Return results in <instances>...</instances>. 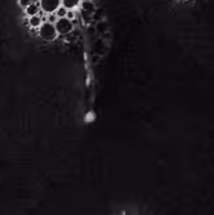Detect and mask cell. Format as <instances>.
Wrapping results in <instances>:
<instances>
[{
  "instance_id": "1",
  "label": "cell",
  "mask_w": 214,
  "mask_h": 215,
  "mask_svg": "<svg viewBox=\"0 0 214 215\" xmlns=\"http://www.w3.org/2000/svg\"><path fill=\"white\" fill-rule=\"evenodd\" d=\"M39 34H40V37L44 39V40H53L56 37V34H57L56 25L52 22L41 23L39 27Z\"/></svg>"
},
{
  "instance_id": "2",
  "label": "cell",
  "mask_w": 214,
  "mask_h": 215,
  "mask_svg": "<svg viewBox=\"0 0 214 215\" xmlns=\"http://www.w3.org/2000/svg\"><path fill=\"white\" fill-rule=\"evenodd\" d=\"M56 30H57L58 34L61 35H66L68 32L72 31L74 26H72V22L71 19H68L67 17H62V18H58L56 21Z\"/></svg>"
},
{
  "instance_id": "3",
  "label": "cell",
  "mask_w": 214,
  "mask_h": 215,
  "mask_svg": "<svg viewBox=\"0 0 214 215\" xmlns=\"http://www.w3.org/2000/svg\"><path fill=\"white\" fill-rule=\"evenodd\" d=\"M61 3L62 0H40V7L47 13H54L61 7Z\"/></svg>"
},
{
  "instance_id": "4",
  "label": "cell",
  "mask_w": 214,
  "mask_h": 215,
  "mask_svg": "<svg viewBox=\"0 0 214 215\" xmlns=\"http://www.w3.org/2000/svg\"><path fill=\"white\" fill-rule=\"evenodd\" d=\"M81 0H62V5L68 10V9H75L76 7H79Z\"/></svg>"
},
{
  "instance_id": "5",
  "label": "cell",
  "mask_w": 214,
  "mask_h": 215,
  "mask_svg": "<svg viewBox=\"0 0 214 215\" xmlns=\"http://www.w3.org/2000/svg\"><path fill=\"white\" fill-rule=\"evenodd\" d=\"M80 9L84 12H89V13H94L96 10V7L92 1H81V5H80Z\"/></svg>"
},
{
  "instance_id": "6",
  "label": "cell",
  "mask_w": 214,
  "mask_h": 215,
  "mask_svg": "<svg viewBox=\"0 0 214 215\" xmlns=\"http://www.w3.org/2000/svg\"><path fill=\"white\" fill-rule=\"evenodd\" d=\"M30 26L31 27H40V25L43 22H41V17L39 14H35V16H31L30 17V21H28Z\"/></svg>"
},
{
  "instance_id": "7",
  "label": "cell",
  "mask_w": 214,
  "mask_h": 215,
  "mask_svg": "<svg viewBox=\"0 0 214 215\" xmlns=\"http://www.w3.org/2000/svg\"><path fill=\"white\" fill-rule=\"evenodd\" d=\"M38 12H39V7H38L36 4H30L27 8H26V13H27V16H35V14H38Z\"/></svg>"
},
{
  "instance_id": "8",
  "label": "cell",
  "mask_w": 214,
  "mask_h": 215,
  "mask_svg": "<svg viewBox=\"0 0 214 215\" xmlns=\"http://www.w3.org/2000/svg\"><path fill=\"white\" fill-rule=\"evenodd\" d=\"M56 13V16L58 17V18H62V17H66V14H67V9L66 8L62 5V7H58V9L54 12Z\"/></svg>"
},
{
  "instance_id": "9",
  "label": "cell",
  "mask_w": 214,
  "mask_h": 215,
  "mask_svg": "<svg viewBox=\"0 0 214 215\" xmlns=\"http://www.w3.org/2000/svg\"><path fill=\"white\" fill-rule=\"evenodd\" d=\"M31 4V0H19V5L23 8H27Z\"/></svg>"
},
{
  "instance_id": "10",
  "label": "cell",
  "mask_w": 214,
  "mask_h": 215,
  "mask_svg": "<svg viewBox=\"0 0 214 215\" xmlns=\"http://www.w3.org/2000/svg\"><path fill=\"white\" fill-rule=\"evenodd\" d=\"M66 17H67L68 19H72L74 17H75V14H74V10H72V9H68V10H67V14H66Z\"/></svg>"
},
{
  "instance_id": "11",
  "label": "cell",
  "mask_w": 214,
  "mask_h": 215,
  "mask_svg": "<svg viewBox=\"0 0 214 215\" xmlns=\"http://www.w3.org/2000/svg\"><path fill=\"white\" fill-rule=\"evenodd\" d=\"M56 14L53 13H49V18H48V22H52V23H56Z\"/></svg>"
},
{
  "instance_id": "12",
  "label": "cell",
  "mask_w": 214,
  "mask_h": 215,
  "mask_svg": "<svg viewBox=\"0 0 214 215\" xmlns=\"http://www.w3.org/2000/svg\"><path fill=\"white\" fill-rule=\"evenodd\" d=\"M81 1H92V0H81Z\"/></svg>"
}]
</instances>
